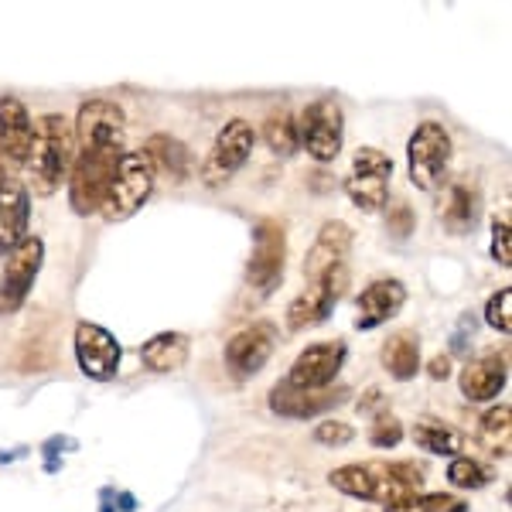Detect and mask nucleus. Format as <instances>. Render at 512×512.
<instances>
[{
	"label": "nucleus",
	"instance_id": "obj_30",
	"mask_svg": "<svg viewBox=\"0 0 512 512\" xmlns=\"http://www.w3.org/2000/svg\"><path fill=\"white\" fill-rule=\"evenodd\" d=\"M492 472L475 458H454L448 465V482L454 489H485Z\"/></svg>",
	"mask_w": 512,
	"mask_h": 512
},
{
	"label": "nucleus",
	"instance_id": "obj_27",
	"mask_svg": "<svg viewBox=\"0 0 512 512\" xmlns=\"http://www.w3.org/2000/svg\"><path fill=\"white\" fill-rule=\"evenodd\" d=\"M509 420H512L509 403L492 407L489 414L478 420V444H482L492 458H509V431H512Z\"/></svg>",
	"mask_w": 512,
	"mask_h": 512
},
{
	"label": "nucleus",
	"instance_id": "obj_23",
	"mask_svg": "<svg viewBox=\"0 0 512 512\" xmlns=\"http://www.w3.org/2000/svg\"><path fill=\"white\" fill-rule=\"evenodd\" d=\"M383 366H386V373H390L393 379H400V383L414 379L420 373V338H417V332L403 328V332L386 338Z\"/></svg>",
	"mask_w": 512,
	"mask_h": 512
},
{
	"label": "nucleus",
	"instance_id": "obj_4",
	"mask_svg": "<svg viewBox=\"0 0 512 512\" xmlns=\"http://www.w3.org/2000/svg\"><path fill=\"white\" fill-rule=\"evenodd\" d=\"M154 178H158V171H154V164L144 151H123L117 171H113L110 188H106L103 205H99L103 219L106 222H123V219L134 216L140 205L151 198Z\"/></svg>",
	"mask_w": 512,
	"mask_h": 512
},
{
	"label": "nucleus",
	"instance_id": "obj_2",
	"mask_svg": "<svg viewBox=\"0 0 512 512\" xmlns=\"http://www.w3.org/2000/svg\"><path fill=\"white\" fill-rule=\"evenodd\" d=\"M120 158H123L120 140H93V144L79 147V158L72 164V175H69V205L76 216H93V212H99Z\"/></svg>",
	"mask_w": 512,
	"mask_h": 512
},
{
	"label": "nucleus",
	"instance_id": "obj_12",
	"mask_svg": "<svg viewBox=\"0 0 512 512\" xmlns=\"http://www.w3.org/2000/svg\"><path fill=\"white\" fill-rule=\"evenodd\" d=\"M345 355H349V345H345L342 338L308 345V349L294 359L284 383L297 386V390H328V386L335 383V376L342 373Z\"/></svg>",
	"mask_w": 512,
	"mask_h": 512
},
{
	"label": "nucleus",
	"instance_id": "obj_1",
	"mask_svg": "<svg viewBox=\"0 0 512 512\" xmlns=\"http://www.w3.org/2000/svg\"><path fill=\"white\" fill-rule=\"evenodd\" d=\"M338 492L362 502H403L424 489V468L417 461H355L328 475Z\"/></svg>",
	"mask_w": 512,
	"mask_h": 512
},
{
	"label": "nucleus",
	"instance_id": "obj_32",
	"mask_svg": "<svg viewBox=\"0 0 512 512\" xmlns=\"http://www.w3.org/2000/svg\"><path fill=\"white\" fill-rule=\"evenodd\" d=\"M403 441V424L390 414L376 417V424L369 427V444L373 448H396Z\"/></svg>",
	"mask_w": 512,
	"mask_h": 512
},
{
	"label": "nucleus",
	"instance_id": "obj_38",
	"mask_svg": "<svg viewBox=\"0 0 512 512\" xmlns=\"http://www.w3.org/2000/svg\"><path fill=\"white\" fill-rule=\"evenodd\" d=\"M130 509H134V495L123 492V495H120V512H130Z\"/></svg>",
	"mask_w": 512,
	"mask_h": 512
},
{
	"label": "nucleus",
	"instance_id": "obj_3",
	"mask_svg": "<svg viewBox=\"0 0 512 512\" xmlns=\"http://www.w3.org/2000/svg\"><path fill=\"white\" fill-rule=\"evenodd\" d=\"M28 171L31 185L38 195H55L72 164V123L62 113H45L35 123V137H31L28 151Z\"/></svg>",
	"mask_w": 512,
	"mask_h": 512
},
{
	"label": "nucleus",
	"instance_id": "obj_16",
	"mask_svg": "<svg viewBox=\"0 0 512 512\" xmlns=\"http://www.w3.org/2000/svg\"><path fill=\"white\" fill-rule=\"evenodd\" d=\"M349 396V390H297L291 383H277L274 390H270V410H274L277 417L284 420H308V417H318V414H328L332 407Z\"/></svg>",
	"mask_w": 512,
	"mask_h": 512
},
{
	"label": "nucleus",
	"instance_id": "obj_8",
	"mask_svg": "<svg viewBox=\"0 0 512 512\" xmlns=\"http://www.w3.org/2000/svg\"><path fill=\"white\" fill-rule=\"evenodd\" d=\"M390 178H393V161L376 147H359L352 158V171L345 178V195L352 198L355 209L362 212H379L390 198Z\"/></svg>",
	"mask_w": 512,
	"mask_h": 512
},
{
	"label": "nucleus",
	"instance_id": "obj_36",
	"mask_svg": "<svg viewBox=\"0 0 512 512\" xmlns=\"http://www.w3.org/2000/svg\"><path fill=\"white\" fill-rule=\"evenodd\" d=\"M386 407H390V396L379 390V386H373V390H369L359 403H355V410H359V414H369V417H383Z\"/></svg>",
	"mask_w": 512,
	"mask_h": 512
},
{
	"label": "nucleus",
	"instance_id": "obj_17",
	"mask_svg": "<svg viewBox=\"0 0 512 512\" xmlns=\"http://www.w3.org/2000/svg\"><path fill=\"white\" fill-rule=\"evenodd\" d=\"M403 304H407V287H403V280L379 277L359 294V301H355V311H359V315H355V328H359V332H373V328L386 325Z\"/></svg>",
	"mask_w": 512,
	"mask_h": 512
},
{
	"label": "nucleus",
	"instance_id": "obj_9",
	"mask_svg": "<svg viewBox=\"0 0 512 512\" xmlns=\"http://www.w3.org/2000/svg\"><path fill=\"white\" fill-rule=\"evenodd\" d=\"M41 263H45V243L38 236H28L24 243L14 246L7 253L4 274H0V315H18L28 301L31 287L41 274Z\"/></svg>",
	"mask_w": 512,
	"mask_h": 512
},
{
	"label": "nucleus",
	"instance_id": "obj_37",
	"mask_svg": "<svg viewBox=\"0 0 512 512\" xmlns=\"http://www.w3.org/2000/svg\"><path fill=\"white\" fill-rule=\"evenodd\" d=\"M431 379H448L451 376V355H434L431 366H427Z\"/></svg>",
	"mask_w": 512,
	"mask_h": 512
},
{
	"label": "nucleus",
	"instance_id": "obj_20",
	"mask_svg": "<svg viewBox=\"0 0 512 512\" xmlns=\"http://www.w3.org/2000/svg\"><path fill=\"white\" fill-rule=\"evenodd\" d=\"M35 137V123L18 96H0V154L11 164H24Z\"/></svg>",
	"mask_w": 512,
	"mask_h": 512
},
{
	"label": "nucleus",
	"instance_id": "obj_29",
	"mask_svg": "<svg viewBox=\"0 0 512 512\" xmlns=\"http://www.w3.org/2000/svg\"><path fill=\"white\" fill-rule=\"evenodd\" d=\"M383 512H468L465 499L444 492H427V495H410L403 502H390Z\"/></svg>",
	"mask_w": 512,
	"mask_h": 512
},
{
	"label": "nucleus",
	"instance_id": "obj_31",
	"mask_svg": "<svg viewBox=\"0 0 512 512\" xmlns=\"http://www.w3.org/2000/svg\"><path fill=\"white\" fill-rule=\"evenodd\" d=\"M485 321H489V328H495L499 335H512V291L509 287H502V291H495L489 297V304H485Z\"/></svg>",
	"mask_w": 512,
	"mask_h": 512
},
{
	"label": "nucleus",
	"instance_id": "obj_21",
	"mask_svg": "<svg viewBox=\"0 0 512 512\" xmlns=\"http://www.w3.org/2000/svg\"><path fill=\"white\" fill-rule=\"evenodd\" d=\"M76 137L79 147L93 140H120L123 144V110L110 99H89L79 106L76 117Z\"/></svg>",
	"mask_w": 512,
	"mask_h": 512
},
{
	"label": "nucleus",
	"instance_id": "obj_35",
	"mask_svg": "<svg viewBox=\"0 0 512 512\" xmlns=\"http://www.w3.org/2000/svg\"><path fill=\"white\" fill-rule=\"evenodd\" d=\"M492 256L502 263V267H512V250H509V219H495L492 222Z\"/></svg>",
	"mask_w": 512,
	"mask_h": 512
},
{
	"label": "nucleus",
	"instance_id": "obj_24",
	"mask_svg": "<svg viewBox=\"0 0 512 512\" xmlns=\"http://www.w3.org/2000/svg\"><path fill=\"white\" fill-rule=\"evenodd\" d=\"M144 154L151 158L154 164V171H168L171 178L178 181H188L192 178V151H188L185 144H181L178 137H171V134H154L151 140H147V147H144Z\"/></svg>",
	"mask_w": 512,
	"mask_h": 512
},
{
	"label": "nucleus",
	"instance_id": "obj_26",
	"mask_svg": "<svg viewBox=\"0 0 512 512\" xmlns=\"http://www.w3.org/2000/svg\"><path fill=\"white\" fill-rule=\"evenodd\" d=\"M414 444L420 451L448 454V458H454V454L465 448V437H461V431H454L451 424H444V420L424 417L414 424Z\"/></svg>",
	"mask_w": 512,
	"mask_h": 512
},
{
	"label": "nucleus",
	"instance_id": "obj_28",
	"mask_svg": "<svg viewBox=\"0 0 512 512\" xmlns=\"http://www.w3.org/2000/svg\"><path fill=\"white\" fill-rule=\"evenodd\" d=\"M263 137H267L270 151L280 154V158H291V154L297 151V123L291 117V110H274L267 117V123H263Z\"/></svg>",
	"mask_w": 512,
	"mask_h": 512
},
{
	"label": "nucleus",
	"instance_id": "obj_33",
	"mask_svg": "<svg viewBox=\"0 0 512 512\" xmlns=\"http://www.w3.org/2000/svg\"><path fill=\"white\" fill-rule=\"evenodd\" d=\"M417 219H414V209H410L407 202H396L390 209V216H386V229L396 236V239H407L410 233H414Z\"/></svg>",
	"mask_w": 512,
	"mask_h": 512
},
{
	"label": "nucleus",
	"instance_id": "obj_25",
	"mask_svg": "<svg viewBox=\"0 0 512 512\" xmlns=\"http://www.w3.org/2000/svg\"><path fill=\"white\" fill-rule=\"evenodd\" d=\"M478 188L472 185H451L448 192V202H444V226L451 229L454 236H465L468 229H475L478 222Z\"/></svg>",
	"mask_w": 512,
	"mask_h": 512
},
{
	"label": "nucleus",
	"instance_id": "obj_7",
	"mask_svg": "<svg viewBox=\"0 0 512 512\" xmlns=\"http://www.w3.org/2000/svg\"><path fill=\"white\" fill-rule=\"evenodd\" d=\"M294 123H297V144H301L315 161L328 164L342 154L345 117H342V106H338L335 99H315V103H308Z\"/></svg>",
	"mask_w": 512,
	"mask_h": 512
},
{
	"label": "nucleus",
	"instance_id": "obj_13",
	"mask_svg": "<svg viewBox=\"0 0 512 512\" xmlns=\"http://www.w3.org/2000/svg\"><path fill=\"white\" fill-rule=\"evenodd\" d=\"M72 342H76V362L79 369L86 373L89 379H113L120 369V342L117 335H110L103 325H93V321H79L76 325V335H72Z\"/></svg>",
	"mask_w": 512,
	"mask_h": 512
},
{
	"label": "nucleus",
	"instance_id": "obj_5",
	"mask_svg": "<svg viewBox=\"0 0 512 512\" xmlns=\"http://www.w3.org/2000/svg\"><path fill=\"white\" fill-rule=\"evenodd\" d=\"M407 168L410 181L420 192H434L444 185L451 168V134L434 120L417 123V130L407 140Z\"/></svg>",
	"mask_w": 512,
	"mask_h": 512
},
{
	"label": "nucleus",
	"instance_id": "obj_22",
	"mask_svg": "<svg viewBox=\"0 0 512 512\" xmlns=\"http://www.w3.org/2000/svg\"><path fill=\"white\" fill-rule=\"evenodd\" d=\"M188 335L181 332H158L140 345V362H144L151 373H175L188 362Z\"/></svg>",
	"mask_w": 512,
	"mask_h": 512
},
{
	"label": "nucleus",
	"instance_id": "obj_14",
	"mask_svg": "<svg viewBox=\"0 0 512 512\" xmlns=\"http://www.w3.org/2000/svg\"><path fill=\"white\" fill-rule=\"evenodd\" d=\"M277 349V328L270 321H256L226 342V366L236 376H256Z\"/></svg>",
	"mask_w": 512,
	"mask_h": 512
},
{
	"label": "nucleus",
	"instance_id": "obj_18",
	"mask_svg": "<svg viewBox=\"0 0 512 512\" xmlns=\"http://www.w3.org/2000/svg\"><path fill=\"white\" fill-rule=\"evenodd\" d=\"M458 383H461L465 400H472V403L495 400V396L506 390V383H509V359L499 352L468 359L465 369H461V376H458Z\"/></svg>",
	"mask_w": 512,
	"mask_h": 512
},
{
	"label": "nucleus",
	"instance_id": "obj_6",
	"mask_svg": "<svg viewBox=\"0 0 512 512\" xmlns=\"http://www.w3.org/2000/svg\"><path fill=\"white\" fill-rule=\"evenodd\" d=\"M287 233L280 219H260L253 226V253L246 263V284L260 297H270L284 280Z\"/></svg>",
	"mask_w": 512,
	"mask_h": 512
},
{
	"label": "nucleus",
	"instance_id": "obj_10",
	"mask_svg": "<svg viewBox=\"0 0 512 512\" xmlns=\"http://www.w3.org/2000/svg\"><path fill=\"white\" fill-rule=\"evenodd\" d=\"M256 144V130L246 120H229L226 127L216 134L209 158L202 161V181L209 188H222L233 181V175L250 161Z\"/></svg>",
	"mask_w": 512,
	"mask_h": 512
},
{
	"label": "nucleus",
	"instance_id": "obj_19",
	"mask_svg": "<svg viewBox=\"0 0 512 512\" xmlns=\"http://www.w3.org/2000/svg\"><path fill=\"white\" fill-rule=\"evenodd\" d=\"M31 195L18 178H0V253H11L14 246L28 239Z\"/></svg>",
	"mask_w": 512,
	"mask_h": 512
},
{
	"label": "nucleus",
	"instance_id": "obj_11",
	"mask_svg": "<svg viewBox=\"0 0 512 512\" xmlns=\"http://www.w3.org/2000/svg\"><path fill=\"white\" fill-rule=\"evenodd\" d=\"M345 287H349V270H335V274L308 284V291L297 294L291 304H287V328L291 332H308V328L321 325L338 301H342Z\"/></svg>",
	"mask_w": 512,
	"mask_h": 512
},
{
	"label": "nucleus",
	"instance_id": "obj_15",
	"mask_svg": "<svg viewBox=\"0 0 512 512\" xmlns=\"http://www.w3.org/2000/svg\"><path fill=\"white\" fill-rule=\"evenodd\" d=\"M349 250H352V229L345 222H325L318 239L311 243L308 256H304V277L308 284L335 274V270H349Z\"/></svg>",
	"mask_w": 512,
	"mask_h": 512
},
{
	"label": "nucleus",
	"instance_id": "obj_34",
	"mask_svg": "<svg viewBox=\"0 0 512 512\" xmlns=\"http://www.w3.org/2000/svg\"><path fill=\"white\" fill-rule=\"evenodd\" d=\"M352 437H355V431L349 424H342V420H325V424L315 427V441L332 444V448H342V444H349Z\"/></svg>",
	"mask_w": 512,
	"mask_h": 512
}]
</instances>
